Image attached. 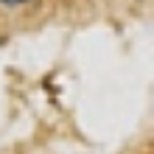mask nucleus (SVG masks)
Masks as SVG:
<instances>
[{
	"mask_svg": "<svg viewBox=\"0 0 154 154\" xmlns=\"http://www.w3.org/2000/svg\"><path fill=\"white\" fill-rule=\"evenodd\" d=\"M3 3H8V6H17V3H25V0H3Z\"/></svg>",
	"mask_w": 154,
	"mask_h": 154,
	"instance_id": "f257e3e1",
	"label": "nucleus"
}]
</instances>
